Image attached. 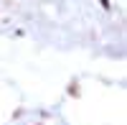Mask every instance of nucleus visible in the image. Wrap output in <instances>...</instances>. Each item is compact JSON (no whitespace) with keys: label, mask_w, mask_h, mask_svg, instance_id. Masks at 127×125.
<instances>
[{"label":"nucleus","mask_w":127,"mask_h":125,"mask_svg":"<svg viewBox=\"0 0 127 125\" xmlns=\"http://www.w3.org/2000/svg\"><path fill=\"white\" fill-rule=\"evenodd\" d=\"M102 3H104V5H109V3H107V0H102Z\"/></svg>","instance_id":"1"}]
</instances>
